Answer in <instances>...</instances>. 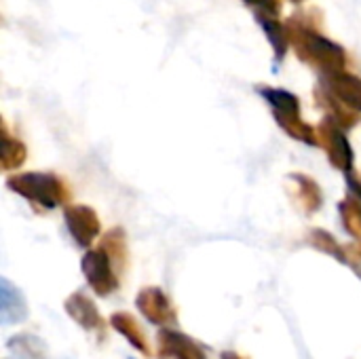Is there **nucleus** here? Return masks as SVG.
<instances>
[{
  "label": "nucleus",
  "mask_w": 361,
  "mask_h": 359,
  "mask_svg": "<svg viewBox=\"0 0 361 359\" xmlns=\"http://www.w3.org/2000/svg\"><path fill=\"white\" fill-rule=\"evenodd\" d=\"M286 28L290 34V42L294 44L300 61L319 70L322 76L345 70V63H347L345 49L338 42L330 40L328 36L319 34L311 23L305 21V17L300 15L290 17Z\"/></svg>",
  "instance_id": "obj_1"
},
{
  "label": "nucleus",
  "mask_w": 361,
  "mask_h": 359,
  "mask_svg": "<svg viewBox=\"0 0 361 359\" xmlns=\"http://www.w3.org/2000/svg\"><path fill=\"white\" fill-rule=\"evenodd\" d=\"M6 186L25 197L27 201L40 205L42 209H55L61 203L68 201L70 193L63 186V182L55 174H44V171H25L11 176L6 180Z\"/></svg>",
  "instance_id": "obj_2"
},
{
  "label": "nucleus",
  "mask_w": 361,
  "mask_h": 359,
  "mask_svg": "<svg viewBox=\"0 0 361 359\" xmlns=\"http://www.w3.org/2000/svg\"><path fill=\"white\" fill-rule=\"evenodd\" d=\"M258 91L269 102V106L273 108L277 125L290 138H294L298 142H305L309 146H317L319 144L313 127L302 121V116H300V99L294 93L283 91V89H273V87H260Z\"/></svg>",
  "instance_id": "obj_3"
},
{
  "label": "nucleus",
  "mask_w": 361,
  "mask_h": 359,
  "mask_svg": "<svg viewBox=\"0 0 361 359\" xmlns=\"http://www.w3.org/2000/svg\"><path fill=\"white\" fill-rule=\"evenodd\" d=\"M319 144L326 148L330 163L341 169L343 174L353 171V148L345 135V127H341L336 121H332L330 116H326L319 125Z\"/></svg>",
  "instance_id": "obj_4"
},
{
  "label": "nucleus",
  "mask_w": 361,
  "mask_h": 359,
  "mask_svg": "<svg viewBox=\"0 0 361 359\" xmlns=\"http://www.w3.org/2000/svg\"><path fill=\"white\" fill-rule=\"evenodd\" d=\"M82 273L97 296H108L118 288V277L114 273V262L106 250H89L82 256Z\"/></svg>",
  "instance_id": "obj_5"
},
{
  "label": "nucleus",
  "mask_w": 361,
  "mask_h": 359,
  "mask_svg": "<svg viewBox=\"0 0 361 359\" xmlns=\"http://www.w3.org/2000/svg\"><path fill=\"white\" fill-rule=\"evenodd\" d=\"M66 226L72 235V239L80 248H89L99 237V218L97 214L87 205H68L63 209Z\"/></svg>",
  "instance_id": "obj_6"
},
{
  "label": "nucleus",
  "mask_w": 361,
  "mask_h": 359,
  "mask_svg": "<svg viewBox=\"0 0 361 359\" xmlns=\"http://www.w3.org/2000/svg\"><path fill=\"white\" fill-rule=\"evenodd\" d=\"M137 309L140 313L154 326H169L176 324V309L171 300L159 288H144L137 294Z\"/></svg>",
  "instance_id": "obj_7"
},
{
  "label": "nucleus",
  "mask_w": 361,
  "mask_h": 359,
  "mask_svg": "<svg viewBox=\"0 0 361 359\" xmlns=\"http://www.w3.org/2000/svg\"><path fill=\"white\" fill-rule=\"evenodd\" d=\"M159 358L161 359H205V351L192 339L176 330H161L157 339Z\"/></svg>",
  "instance_id": "obj_8"
},
{
  "label": "nucleus",
  "mask_w": 361,
  "mask_h": 359,
  "mask_svg": "<svg viewBox=\"0 0 361 359\" xmlns=\"http://www.w3.org/2000/svg\"><path fill=\"white\" fill-rule=\"evenodd\" d=\"M319 87L328 89L336 99H341L347 108L361 112V78L349 72H336L322 76Z\"/></svg>",
  "instance_id": "obj_9"
},
{
  "label": "nucleus",
  "mask_w": 361,
  "mask_h": 359,
  "mask_svg": "<svg viewBox=\"0 0 361 359\" xmlns=\"http://www.w3.org/2000/svg\"><path fill=\"white\" fill-rule=\"evenodd\" d=\"M66 311L70 313V317L82 326L85 330H104V322L102 315L95 307V303L85 294V292H74L68 300H66Z\"/></svg>",
  "instance_id": "obj_10"
},
{
  "label": "nucleus",
  "mask_w": 361,
  "mask_h": 359,
  "mask_svg": "<svg viewBox=\"0 0 361 359\" xmlns=\"http://www.w3.org/2000/svg\"><path fill=\"white\" fill-rule=\"evenodd\" d=\"M254 17L267 32V38H269L271 47L275 49V59L281 61L283 55L288 53V44H290L288 28L279 21V15H273V13H254Z\"/></svg>",
  "instance_id": "obj_11"
},
{
  "label": "nucleus",
  "mask_w": 361,
  "mask_h": 359,
  "mask_svg": "<svg viewBox=\"0 0 361 359\" xmlns=\"http://www.w3.org/2000/svg\"><path fill=\"white\" fill-rule=\"evenodd\" d=\"M2 315L6 324H15V322H23L27 315V307L25 300L21 296V292L17 288H13L8 284V279H2Z\"/></svg>",
  "instance_id": "obj_12"
},
{
  "label": "nucleus",
  "mask_w": 361,
  "mask_h": 359,
  "mask_svg": "<svg viewBox=\"0 0 361 359\" xmlns=\"http://www.w3.org/2000/svg\"><path fill=\"white\" fill-rule=\"evenodd\" d=\"M110 324L137 349V351H142L144 355H150V349H148V341H146V336H144V332H142V328L137 326V322L129 315V313H116V315H112V320H110Z\"/></svg>",
  "instance_id": "obj_13"
},
{
  "label": "nucleus",
  "mask_w": 361,
  "mask_h": 359,
  "mask_svg": "<svg viewBox=\"0 0 361 359\" xmlns=\"http://www.w3.org/2000/svg\"><path fill=\"white\" fill-rule=\"evenodd\" d=\"M99 248L106 250V254L110 256L114 267H118L121 271L125 269V262H127V241H125L123 229H112L110 233H106Z\"/></svg>",
  "instance_id": "obj_14"
},
{
  "label": "nucleus",
  "mask_w": 361,
  "mask_h": 359,
  "mask_svg": "<svg viewBox=\"0 0 361 359\" xmlns=\"http://www.w3.org/2000/svg\"><path fill=\"white\" fill-rule=\"evenodd\" d=\"M23 161H25V146L17 138L8 135V131L4 127L2 129V163H0L2 169L4 171L17 169Z\"/></svg>",
  "instance_id": "obj_15"
},
{
  "label": "nucleus",
  "mask_w": 361,
  "mask_h": 359,
  "mask_svg": "<svg viewBox=\"0 0 361 359\" xmlns=\"http://www.w3.org/2000/svg\"><path fill=\"white\" fill-rule=\"evenodd\" d=\"M311 243H313L317 250L328 252L330 256L338 258L341 262H349V258L345 256V252L341 250V245H338V243L334 241V237L328 235L326 231H313V233H311Z\"/></svg>",
  "instance_id": "obj_16"
},
{
  "label": "nucleus",
  "mask_w": 361,
  "mask_h": 359,
  "mask_svg": "<svg viewBox=\"0 0 361 359\" xmlns=\"http://www.w3.org/2000/svg\"><path fill=\"white\" fill-rule=\"evenodd\" d=\"M40 343H42V341L30 336V347H23L21 339L17 336V339H13V341L8 343V347H11L15 353H19L21 358L25 359H47V351H32V349H36V345H40Z\"/></svg>",
  "instance_id": "obj_17"
},
{
  "label": "nucleus",
  "mask_w": 361,
  "mask_h": 359,
  "mask_svg": "<svg viewBox=\"0 0 361 359\" xmlns=\"http://www.w3.org/2000/svg\"><path fill=\"white\" fill-rule=\"evenodd\" d=\"M224 359H245V358H241V355H237V353H224Z\"/></svg>",
  "instance_id": "obj_18"
},
{
  "label": "nucleus",
  "mask_w": 361,
  "mask_h": 359,
  "mask_svg": "<svg viewBox=\"0 0 361 359\" xmlns=\"http://www.w3.org/2000/svg\"><path fill=\"white\" fill-rule=\"evenodd\" d=\"M292 2H302V0H292Z\"/></svg>",
  "instance_id": "obj_19"
}]
</instances>
